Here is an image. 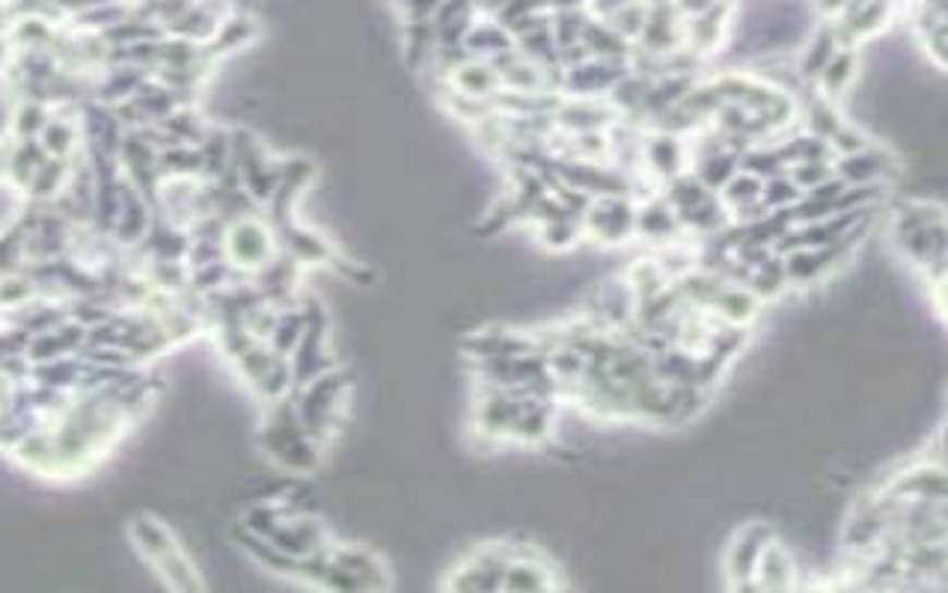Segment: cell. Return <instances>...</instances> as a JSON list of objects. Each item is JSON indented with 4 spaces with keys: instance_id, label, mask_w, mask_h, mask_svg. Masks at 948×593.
Returning <instances> with one entry per match:
<instances>
[{
    "instance_id": "8992f818",
    "label": "cell",
    "mask_w": 948,
    "mask_h": 593,
    "mask_svg": "<svg viewBox=\"0 0 948 593\" xmlns=\"http://www.w3.org/2000/svg\"><path fill=\"white\" fill-rule=\"evenodd\" d=\"M580 226L592 240L607 247L628 244L631 237H636V202L631 194L592 196V202L580 217Z\"/></svg>"
},
{
    "instance_id": "30bf717a",
    "label": "cell",
    "mask_w": 948,
    "mask_h": 593,
    "mask_svg": "<svg viewBox=\"0 0 948 593\" xmlns=\"http://www.w3.org/2000/svg\"><path fill=\"white\" fill-rule=\"evenodd\" d=\"M330 558L339 570L349 576V582L354 591H381L390 584L387 567L375 555V552L363 549V546H351V543H330Z\"/></svg>"
},
{
    "instance_id": "5bb4252c",
    "label": "cell",
    "mask_w": 948,
    "mask_h": 593,
    "mask_svg": "<svg viewBox=\"0 0 948 593\" xmlns=\"http://www.w3.org/2000/svg\"><path fill=\"white\" fill-rule=\"evenodd\" d=\"M832 170L844 184H880L886 175L895 173V158L872 143V146L853 151V155L836 158Z\"/></svg>"
},
{
    "instance_id": "277c9868",
    "label": "cell",
    "mask_w": 948,
    "mask_h": 593,
    "mask_svg": "<svg viewBox=\"0 0 948 593\" xmlns=\"http://www.w3.org/2000/svg\"><path fill=\"white\" fill-rule=\"evenodd\" d=\"M280 252L277 232L268 220L256 214L239 217L227 223L223 232V259L239 270L241 276H253Z\"/></svg>"
},
{
    "instance_id": "7c38bea8",
    "label": "cell",
    "mask_w": 948,
    "mask_h": 593,
    "mask_svg": "<svg viewBox=\"0 0 948 593\" xmlns=\"http://www.w3.org/2000/svg\"><path fill=\"white\" fill-rule=\"evenodd\" d=\"M280 552H285L289 558H304V555H313V552L325 549L330 543V534L327 529L313 517H301V514H289V517L277 526L271 538H268Z\"/></svg>"
},
{
    "instance_id": "9a60e30c",
    "label": "cell",
    "mask_w": 948,
    "mask_h": 593,
    "mask_svg": "<svg viewBox=\"0 0 948 593\" xmlns=\"http://www.w3.org/2000/svg\"><path fill=\"white\" fill-rule=\"evenodd\" d=\"M684 235L676 208L664 196H648L645 202H636V237H645L652 244H672Z\"/></svg>"
},
{
    "instance_id": "3957f363",
    "label": "cell",
    "mask_w": 948,
    "mask_h": 593,
    "mask_svg": "<svg viewBox=\"0 0 948 593\" xmlns=\"http://www.w3.org/2000/svg\"><path fill=\"white\" fill-rule=\"evenodd\" d=\"M349 374L330 368L318 378L306 380L304 386H297L294 395V410L304 421L306 433L316 440L318 445H325L333 433H337L342 412H345V400H349Z\"/></svg>"
},
{
    "instance_id": "d4e9b609",
    "label": "cell",
    "mask_w": 948,
    "mask_h": 593,
    "mask_svg": "<svg viewBox=\"0 0 948 593\" xmlns=\"http://www.w3.org/2000/svg\"><path fill=\"white\" fill-rule=\"evenodd\" d=\"M304 326H306V318H304V309H301V302H294V306H283V309H277V318H274V326H271V335H268V345L277 350V354L289 356L297 347V342H301V335H304Z\"/></svg>"
},
{
    "instance_id": "8fae6325",
    "label": "cell",
    "mask_w": 948,
    "mask_h": 593,
    "mask_svg": "<svg viewBox=\"0 0 948 593\" xmlns=\"http://www.w3.org/2000/svg\"><path fill=\"white\" fill-rule=\"evenodd\" d=\"M640 166L657 175L660 182L676 178L678 173H684L690 166V151L686 143L678 137L676 131H657L648 140L640 143Z\"/></svg>"
},
{
    "instance_id": "7402d4cb",
    "label": "cell",
    "mask_w": 948,
    "mask_h": 593,
    "mask_svg": "<svg viewBox=\"0 0 948 593\" xmlns=\"http://www.w3.org/2000/svg\"><path fill=\"white\" fill-rule=\"evenodd\" d=\"M253 39H256V22H253L251 15H229V18H223L218 24L215 36L206 42V54L211 60L235 54L244 45H251Z\"/></svg>"
},
{
    "instance_id": "9c48e42d",
    "label": "cell",
    "mask_w": 948,
    "mask_h": 593,
    "mask_svg": "<svg viewBox=\"0 0 948 593\" xmlns=\"http://www.w3.org/2000/svg\"><path fill=\"white\" fill-rule=\"evenodd\" d=\"M313 175H316V166H313V161H306V158L280 161V182L274 187L271 199L265 202V208H268V223L274 228L294 220V202L301 199L304 187H309Z\"/></svg>"
},
{
    "instance_id": "ffe728a7",
    "label": "cell",
    "mask_w": 948,
    "mask_h": 593,
    "mask_svg": "<svg viewBox=\"0 0 948 593\" xmlns=\"http://www.w3.org/2000/svg\"><path fill=\"white\" fill-rule=\"evenodd\" d=\"M464 350H467L473 359H497V356H521V354H535L542 350L538 338L535 335H521L509 333V330H488V333L470 335L464 342ZM545 354V350H542Z\"/></svg>"
},
{
    "instance_id": "ac0fdd59",
    "label": "cell",
    "mask_w": 948,
    "mask_h": 593,
    "mask_svg": "<svg viewBox=\"0 0 948 593\" xmlns=\"http://www.w3.org/2000/svg\"><path fill=\"white\" fill-rule=\"evenodd\" d=\"M449 89L455 96L464 98H494L500 92V75L497 69L488 63V60H479V57H470L464 63H458L455 69H449Z\"/></svg>"
},
{
    "instance_id": "6da1fadb",
    "label": "cell",
    "mask_w": 948,
    "mask_h": 593,
    "mask_svg": "<svg viewBox=\"0 0 948 593\" xmlns=\"http://www.w3.org/2000/svg\"><path fill=\"white\" fill-rule=\"evenodd\" d=\"M892 237L907 259L925 270L927 280H946V217L943 208L910 202L892 217Z\"/></svg>"
},
{
    "instance_id": "ba28073f",
    "label": "cell",
    "mask_w": 948,
    "mask_h": 593,
    "mask_svg": "<svg viewBox=\"0 0 948 593\" xmlns=\"http://www.w3.org/2000/svg\"><path fill=\"white\" fill-rule=\"evenodd\" d=\"M774 538L776 534L770 531V526H764V522H750V526H743L734 534L729 552H726L729 588H734V591H752V572L758 567L764 546Z\"/></svg>"
},
{
    "instance_id": "e0dca14e",
    "label": "cell",
    "mask_w": 948,
    "mask_h": 593,
    "mask_svg": "<svg viewBox=\"0 0 948 593\" xmlns=\"http://www.w3.org/2000/svg\"><path fill=\"white\" fill-rule=\"evenodd\" d=\"M791 588H797V564L791 552L774 538L764 546L758 567L752 572V591H791Z\"/></svg>"
},
{
    "instance_id": "1f68e13d",
    "label": "cell",
    "mask_w": 948,
    "mask_h": 593,
    "mask_svg": "<svg viewBox=\"0 0 948 593\" xmlns=\"http://www.w3.org/2000/svg\"><path fill=\"white\" fill-rule=\"evenodd\" d=\"M10 57H12V42L7 39V36H0V72L10 65Z\"/></svg>"
},
{
    "instance_id": "4dcf8cb0",
    "label": "cell",
    "mask_w": 948,
    "mask_h": 593,
    "mask_svg": "<svg viewBox=\"0 0 948 593\" xmlns=\"http://www.w3.org/2000/svg\"><path fill=\"white\" fill-rule=\"evenodd\" d=\"M443 3L447 0H396V7L402 10L404 22H428V18H435L437 12H440Z\"/></svg>"
},
{
    "instance_id": "cb8c5ba5",
    "label": "cell",
    "mask_w": 948,
    "mask_h": 593,
    "mask_svg": "<svg viewBox=\"0 0 948 593\" xmlns=\"http://www.w3.org/2000/svg\"><path fill=\"white\" fill-rule=\"evenodd\" d=\"M199 149V161H203V178L206 182H218L220 175L232 166V134L227 128H211L203 134V140L196 143Z\"/></svg>"
},
{
    "instance_id": "7a4b0ae2",
    "label": "cell",
    "mask_w": 948,
    "mask_h": 593,
    "mask_svg": "<svg viewBox=\"0 0 948 593\" xmlns=\"http://www.w3.org/2000/svg\"><path fill=\"white\" fill-rule=\"evenodd\" d=\"M259 443L265 454L285 472L309 474L321 460V445L306 433L304 421L294 410L292 395L268 404V419L262 424Z\"/></svg>"
},
{
    "instance_id": "484cf974",
    "label": "cell",
    "mask_w": 948,
    "mask_h": 593,
    "mask_svg": "<svg viewBox=\"0 0 948 593\" xmlns=\"http://www.w3.org/2000/svg\"><path fill=\"white\" fill-rule=\"evenodd\" d=\"M292 510L285 502H277V498H268V502H259L247 510V517L241 522V529L251 531V534H259V538H271L277 526L289 517Z\"/></svg>"
},
{
    "instance_id": "603a6c76",
    "label": "cell",
    "mask_w": 948,
    "mask_h": 593,
    "mask_svg": "<svg viewBox=\"0 0 948 593\" xmlns=\"http://www.w3.org/2000/svg\"><path fill=\"white\" fill-rule=\"evenodd\" d=\"M856 65H860V60H856V51H853L850 45H841V48H836V54L829 57L827 65H824V69H821V75H817V84H821V98L836 101V98H839L841 92L850 87V81L856 77Z\"/></svg>"
},
{
    "instance_id": "d6986e66",
    "label": "cell",
    "mask_w": 948,
    "mask_h": 593,
    "mask_svg": "<svg viewBox=\"0 0 948 593\" xmlns=\"http://www.w3.org/2000/svg\"><path fill=\"white\" fill-rule=\"evenodd\" d=\"M556 570L538 555V552H518L506 567L500 591H547L556 588Z\"/></svg>"
},
{
    "instance_id": "5b68a950",
    "label": "cell",
    "mask_w": 948,
    "mask_h": 593,
    "mask_svg": "<svg viewBox=\"0 0 948 593\" xmlns=\"http://www.w3.org/2000/svg\"><path fill=\"white\" fill-rule=\"evenodd\" d=\"M304 309L306 326L301 342L289 354V366H292L294 388L304 386L306 380L325 374L330 368H337V359L330 354V324H327L325 306L318 300H304L301 302Z\"/></svg>"
},
{
    "instance_id": "2e32d148",
    "label": "cell",
    "mask_w": 948,
    "mask_h": 593,
    "mask_svg": "<svg viewBox=\"0 0 948 593\" xmlns=\"http://www.w3.org/2000/svg\"><path fill=\"white\" fill-rule=\"evenodd\" d=\"M762 309V300L755 294L741 285V282H722L719 292L714 294V300L708 306L710 318H717L719 324L729 326H750L755 321V314Z\"/></svg>"
},
{
    "instance_id": "83f0119b",
    "label": "cell",
    "mask_w": 948,
    "mask_h": 593,
    "mask_svg": "<svg viewBox=\"0 0 948 593\" xmlns=\"http://www.w3.org/2000/svg\"><path fill=\"white\" fill-rule=\"evenodd\" d=\"M800 187L791 182V175L779 173L774 178H764L762 187V208L764 211H782V208H791L800 199Z\"/></svg>"
},
{
    "instance_id": "f1b7e54d",
    "label": "cell",
    "mask_w": 948,
    "mask_h": 593,
    "mask_svg": "<svg viewBox=\"0 0 948 593\" xmlns=\"http://www.w3.org/2000/svg\"><path fill=\"white\" fill-rule=\"evenodd\" d=\"M841 125H844V119H841L839 110L832 108V101H827V98H815L812 101V110H809V134H815V137L827 143Z\"/></svg>"
},
{
    "instance_id": "4fadbf2b",
    "label": "cell",
    "mask_w": 948,
    "mask_h": 593,
    "mask_svg": "<svg viewBox=\"0 0 948 593\" xmlns=\"http://www.w3.org/2000/svg\"><path fill=\"white\" fill-rule=\"evenodd\" d=\"M883 496L898 502H946V474L939 466H915L907 472L895 474L883 486Z\"/></svg>"
},
{
    "instance_id": "52a82bcc",
    "label": "cell",
    "mask_w": 948,
    "mask_h": 593,
    "mask_svg": "<svg viewBox=\"0 0 948 593\" xmlns=\"http://www.w3.org/2000/svg\"><path fill=\"white\" fill-rule=\"evenodd\" d=\"M512 555V546H500V543L470 552L467 558L452 570L447 588H452V591H500Z\"/></svg>"
},
{
    "instance_id": "4316f807",
    "label": "cell",
    "mask_w": 948,
    "mask_h": 593,
    "mask_svg": "<svg viewBox=\"0 0 948 593\" xmlns=\"http://www.w3.org/2000/svg\"><path fill=\"white\" fill-rule=\"evenodd\" d=\"M836 48H841L839 36H836V30H832V24H829L827 30H821L812 39V45L806 48V54H803V63H800V72L806 77H817L821 75V69L827 65V60L832 54H836Z\"/></svg>"
},
{
    "instance_id": "44dd1931",
    "label": "cell",
    "mask_w": 948,
    "mask_h": 593,
    "mask_svg": "<svg viewBox=\"0 0 948 593\" xmlns=\"http://www.w3.org/2000/svg\"><path fill=\"white\" fill-rule=\"evenodd\" d=\"M131 540H134L137 552L149 564H158L179 546L173 534H170V529L163 526L161 519L155 517H134V522H131Z\"/></svg>"
},
{
    "instance_id": "f546056e",
    "label": "cell",
    "mask_w": 948,
    "mask_h": 593,
    "mask_svg": "<svg viewBox=\"0 0 948 593\" xmlns=\"http://www.w3.org/2000/svg\"><path fill=\"white\" fill-rule=\"evenodd\" d=\"M45 122H48V113H45L42 104H39V101H24L22 108H19V113H15L12 128H15V134H19L22 140H31V137H39V134H42Z\"/></svg>"
}]
</instances>
